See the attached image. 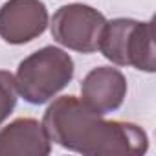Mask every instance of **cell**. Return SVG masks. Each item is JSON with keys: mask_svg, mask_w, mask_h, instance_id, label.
Returning a JSON list of instances; mask_svg holds the SVG:
<instances>
[{"mask_svg": "<svg viewBox=\"0 0 156 156\" xmlns=\"http://www.w3.org/2000/svg\"><path fill=\"white\" fill-rule=\"evenodd\" d=\"M42 127L50 141L87 156H138L149 147L141 127L103 119L73 96L55 99L44 112Z\"/></svg>", "mask_w": 156, "mask_h": 156, "instance_id": "6da1fadb", "label": "cell"}, {"mask_svg": "<svg viewBox=\"0 0 156 156\" xmlns=\"http://www.w3.org/2000/svg\"><path fill=\"white\" fill-rule=\"evenodd\" d=\"M73 77L72 57L55 46H46L26 57L17 70L19 94L31 105H42L59 94Z\"/></svg>", "mask_w": 156, "mask_h": 156, "instance_id": "7a4b0ae2", "label": "cell"}, {"mask_svg": "<svg viewBox=\"0 0 156 156\" xmlns=\"http://www.w3.org/2000/svg\"><path fill=\"white\" fill-rule=\"evenodd\" d=\"M98 50L118 66L154 72V20L116 19L107 22Z\"/></svg>", "mask_w": 156, "mask_h": 156, "instance_id": "3957f363", "label": "cell"}, {"mask_svg": "<svg viewBox=\"0 0 156 156\" xmlns=\"http://www.w3.org/2000/svg\"><path fill=\"white\" fill-rule=\"evenodd\" d=\"M105 24L107 20L98 9L85 4H68L55 11L51 19V35L68 50L94 53L99 48Z\"/></svg>", "mask_w": 156, "mask_h": 156, "instance_id": "277c9868", "label": "cell"}, {"mask_svg": "<svg viewBox=\"0 0 156 156\" xmlns=\"http://www.w3.org/2000/svg\"><path fill=\"white\" fill-rule=\"evenodd\" d=\"M48 26V9L41 0H8L0 8V37L9 44H24Z\"/></svg>", "mask_w": 156, "mask_h": 156, "instance_id": "5b68a950", "label": "cell"}, {"mask_svg": "<svg viewBox=\"0 0 156 156\" xmlns=\"http://www.w3.org/2000/svg\"><path fill=\"white\" fill-rule=\"evenodd\" d=\"M127 96L125 75L112 66H99L87 73L81 83V101L94 112L105 116L118 110Z\"/></svg>", "mask_w": 156, "mask_h": 156, "instance_id": "8992f818", "label": "cell"}, {"mask_svg": "<svg viewBox=\"0 0 156 156\" xmlns=\"http://www.w3.org/2000/svg\"><path fill=\"white\" fill-rule=\"evenodd\" d=\"M51 141L37 119L19 118L0 130V156H46Z\"/></svg>", "mask_w": 156, "mask_h": 156, "instance_id": "52a82bcc", "label": "cell"}, {"mask_svg": "<svg viewBox=\"0 0 156 156\" xmlns=\"http://www.w3.org/2000/svg\"><path fill=\"white\" fill-rule=\"evenodd\" d=\"M17 83L13 73L0 70V125L2 121L13 112L15 105H17Z\"/></svg>", "mask_w": 156, "mask_h": 156, "instance_id": "ba28073f", "label": "cell"}]
</instances>
